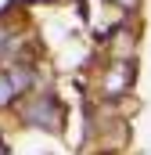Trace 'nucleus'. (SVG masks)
<instances>
[{"label":"nucleus","instance_id":"nucleus-3","mask_svg":"<svg viewBox=\"0 0 151 155\" xmlns=\"http://www.w3.org/2000/svg\"><path fill=\"white\" fill-rule=\"evenodd\" d=\"M7 101H11V83L0 76V105H7Z\"/></svg>","mask_w":151,"mask_h":155},{"label":"nucleus","instance_id":"nucleus-1","mask_svg":"<svg viewBox=\"0 0 151 155\" xmlns=\"http://www.w3.org/2000/svg\"><path fill=\"white\" fill-rule=\"evenodd\" d=\"M25 123H29V126H50V130H58V123H61V105H58L54 97H36V101L25 108Z\"/></svg>","mask_w":151,"mask_h":155},{"label":"nucleus","instance_id":"nucleus-2","mask_svg":"<svg viewBox=\"0 0 151 155\" xmlns=\"http://www.w3.org/2000/svg\"><path fill=\"white\" fill-rule=\"evenodd\" d=\"M122 69H126V65H119V72H115L112 79H108V90H119V87L126 83V76H130V72H122Z\"/></svg>","mask_w":151,"mask_h":155}]
</instances>
